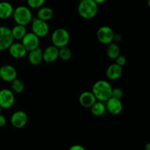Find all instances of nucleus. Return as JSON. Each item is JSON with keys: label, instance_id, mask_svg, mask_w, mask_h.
Segmentation results:
<instances>
[{"label": "nucleus", "instance_id": "18", "mask_svg": "<svg viewBox=\"0 0 150 150\" xmlns=\"http://www.w3.org/2000/svg\"><path fill=\"white\" fill-rule=\"evenodd\" d=\"M13 5L8 1L0 2V18L7 19L11 17L13 13Z\"/></svg>", "mask_w": 150, "mask_h": 150}, {"label": "nucleus", "instance_id": "17", "mask_svg": "<svg viewBox=\"0 0 150 150\" xmlns=\"http://www.w3.org/2000/svg\"><path fill=\"white\" fill-rule=\"evenodd\" d=\"M28 60L32 65H39L42 61V49L38 47V48L29 51Z\"/></svg>", "mask_w": 150, "mask_h": 150}, {"label": "nucleus", "instance_id": "28", "mask_svg": "<svg viewBox=\"0 0 150 150\" xmlns=\"http://www.w3.org/2000/svg\"><path fill=\"white\" fill-rule=\"evenodd\" d=\"M69 150H86V149H85L82 145L75 144L73 145L72 146H70Z\"/></svg>", "mask_w": 150, "mask_h": 150}, {"label": "nucleus", "instance_id": "33", "mask_svg": "<svg viewBox=\"0 0 150 150\" xmlns=\"http://www.w3.org/2000/svg\"><path fill=\"white\" fill-rule=\"evenodd\" d=\"M1 109H2V108H1V106H0V114H1Z\"/></svg>", "mask_w": 150, "mask_h": 150}, {"label": "nucleus", "instance_id": "14", "mask_svg": "<svg viewBox=\"0 0 150 150\" xmlns=\"http://www.w3.org/2000/svg\"><path fill=\"white\" fill-rule=\"evenodd\" d=\"M59 58V48L54 45H49L42 50V60L45 62L51 63Z\"/></svg>", "mask_w": 150, "mask_h": 150}, {"label": "nucleus", "instance_id": "22", "mask_svg": "<svg viewBox=\"0 0 150 150\" xmlns=\"http://www.w3.org/2000/svg\"><path fill=\"white\" fill-rule=\"evenodd\" d=\"M120 48L115 42H111L107 45L106 54L108 57L111 59H115L117 57L120 55Z\"/></svg>", "mask_w": 150, "mask_h": 150}, {"label": "nucleus", "instance_id": "6", "mask_svg": "<svg viewBox=\"0 0 150 150\" xmlns=\"http://www.w3.org/2000/svg\"><path fill=\"white\" fill-rule=\"evenodd\" d=\"M13 40L11 29L7 26H0V51L8 49Z\"/></svg>", "mask_w": 150, "mask_h": 150}, {"label": "nucleus", "instance_id": "16", "mask_svg": "<svg viewBox=\"0 0 150 150\" xmlns=\"http://www.w3.org/2000/svg\"><path fill=\"white\" fill-rule=\"evenodd\" d=\"M96 100L95 95L92 92H89V91H85L82 92L79 98V103L84 108H90Z\"/></svg>", "mask_w": 150, "mask_h": 150}, {"label": "nucleus", "instance_id": "13", "mask_svg": "<svg viewBox=\"0 0 150 150\" xmlns=\"http://www.w3.org/2000/svg\"><path fill=\"white\" fill-rule=\"evenodd\" d=\"M7 50L10 55L13 58L17 59L23 58L27 54V51L24 48L23 44L18 42H13Z\"/></svg>", "mask_w": 150, "mask_h": 150}, {"label": "nucleus", "instance_id": "31", "mask_svg": "<svg viewBox=\"0 0 150 150\" xmlns=\"http://www.w3.org/2000/svg\"><path fill=\"white\" fill-rule=\"evenodd\" d=\"M93 1H95L96 4H103V3H104L106 0H93Z\"/></svg>", "mask_w": 150, "mask_h": 150}, {"label": "nucleus", "instance_id": "15", "mask_svg": "<svg viewBox=\"0 0 150 150\" xmlns=\"http://www.w3.org/2000/svg\"><path fill=\"white\" fill-rule=\"evenodd\" d=\"M122 75V67L116 63L108 66L105 71V76L108 80L115 81L120 79Z\"/></svg>", "mask_w": 150, "mask_h": 150}, {"label": "nucleus", "instance_id": "11", "mask_svg": "<svg viewBox=\"0 0 150 150\" xmlns=\"http://www.w3.org/2000/svg\"><path fill=\"white\" fill-rule=\"evenodd\" d=\"M17 70L10 64H4L0 67V79L5 82H11L17 78Z\"/></svg>", "mask_w": 150, "mask_h": 150}, {"label": "nucleus", "instance_id": "3", "mask_svg": "<svg viewBox=\"0 0 150 150\" xmlns=\"http://www.w3.org/2000/svg\"><path fill=\"white\" fill-rule=\"evenodd\" d=\"M13 19L16 24L26 25L29 24L32 20V13L29 7L26 6H18L13 10Z\"/></svg>", "mask_w": 150, "mask_h": 150}, {"label": "nucleus", "instance_id": "12", "mask_svg": "<svg viewBox=\"0 0 150 150\" xmlns=\"http://www.w3.org/2000/svg\"><path fill=\"white\" fill-rule=\"evenodd\" d=\"M105 102H106L105 108L110 114H113V115H118L122 111L123 105L121 100L110 98Z\"/></svg>", "mask_w": 150, "mask_h": 150}, {"label": "nucleus", "instance_id": "4", "mask_svg": "<svg viewBox=\"0 0 150 150\" xmlns=\"http://www.w3.org/2000/svg\"><path fill=\"white\" fill-rule=\"evenodd\" d=\"M70 33L64 28H58L53 32L51 35L52 45L58 48L67 46L70 42Z\"/></svg>", "mask_w": 150, "mask_h": 150}, {"label": "nucleus", "instance_id": "2", "mask_svg": "<svg viewBox=\"0 0 150 150\" xmlns=\"http://www.w3.org/2000/svg\"><path fill=\"white\" fill-rule=\"evenodd\" d=\"M98 4L93 0H80L78 6L79 16L84 19H92L97 16Z\"/></svg>", "mask_w": 150, "mask_h": 150}, {"label": "nucleus", "instance_id": "9", "mask_svg": "<svg viewBox=\"0 0 150 150\" xmlns=\"http://www.w3.org/2000/svg\"><path fill=\"white\" fill-rule=\"evenodd\" d=\"M15 94L11 89H2L0 90V106L1 108H10L15 103Z\"/></svg>", "mask_w": 150, "mask_h": 150}, {"label": "nucleus", "instance_id": "7", "mask_svg": "<svg viewBox=\"0 0 150 150\" xmlns=\"http://www.w3.org/2000/svg\"><path fill=\"white\" fill-rule=\"evenodd\" d=\"M114 32L110 26H103L97 32V38L100 43L108 45L114 41Z\"/></svg>", "mask_w": 150, "mask_h": 150}, {"label": "nucleus", "instance_id": "24", "mask_svg": "<svg viewBox=\"0 0 150 150\" xmlns=\"http://www.w3.org/2000/svg\"><path fill=\"white\" fill-rule=\"evenodd\" d=\"M72 57V52L70 48L67 46L59 48V58L63 61H68Z\"/></svg>", "mask_w": 150, "mask_h": 150}, {"label": "nucleus", "instance_id": "27", "mask_svg": "<svg viewBox=\"0 0 150 150\" xmlns=\"http://www.w3.org/2000/svg\"><path fill=\"white\" fill-rule=\"evenodd\" d=\"M115 61L116 64L121 66V67H123V66L126 64V62H127V59H126V57H125V56L120 54L119 57H117V58L115 59Z\"/></svg>", "mask_w": 150, "mask_h": 150}, {"label": "nucleus", "instance_id": "20", "mask_svg": "<svg viewBox=\"0 0 150 150\" xmlns=\"http://www.w3.org/2000/svg\"><path fill=\"white\" fill-rule=\"evenodd\" d=\"M26 32H27V30H26V26H23V25L16 24L11 29V33L13 39L16 40H21Z\"/></svg>", "mask_w": 150, "mask_h": 150}, {"label": "nucleus", "instance_id": "30", "mask_svg": "<svg viewBox=\"0 0 150 150\" xmlns=\"http://www.w3.org/2000/svg\"><path fill=\"white\" fill-rule=\"evenodd\" d=\"M122 39V37L120 34H114V40L115 41H120Z\"/></svg>", "mask_w": 150, "mask_h": 150}, {"label": "nucleus", "instance_id": "25", "mask_svg": "<svg viewBox=\"0 0 150 150\" xmlns=\"http://www.w3.org/2000/svg\"><path fill=\"white\" fill-rule=\"evenodd\" d=\"M45 0H26L28 7L33 9H39L45 4Z\"/></svg>", "mask_w": 150, "mask_h": 150}, {"label": "nucleus", "instance_id": "32", "mask_svg": "<svg viewBox=\"0 0 150 150\" xmlns=\"http://www.w3.org/2000/svg\"><path fill=\"white\" fill-rule=\"evenodd\" d=\"M144 150H150V144L147 143L144 146Z\"/></svg>", "mask_w": 150, "mask_h": 150}, {"label": "nucleus", "instance_id": "8", "mask_svg": "<svg viewBox=\"0 0 150 150\" xmlns=\"http://www.w3.org/2000/svg\"><path fill=\"white\" fill-rule=\"evenodd\" d=\"M28 122V117L26 112L21 110L16 111L10 117V123L15 128L21 129L26 126Z\"/></svg>", "mask_w": 150, "mask_h": 150}, {"label": "nucleus", "instance_id": "29", "mask_svg": "<svg viewBox=\"0 0 150 150\" xmlns=\"http://www.w3.org/2000/svg\"><path fill=\"white\" fill-rule=\"evenodd\" d=\"M6 123H7V120H6L5 117L0 114V127H4Z\"/></svg>", "mask_w": 150, "mask_h": 150}, {"label": "nucleus", "instance_id": "10", "mask_svg": "<svg viewBox=\"0 0 150 150\" xmlns=\"http://www.w3.org/2000/svg\"><path fill=\"white\" fill-rule=\"evenodd\" d=\"M21 43L26 48L27 52L38 48L40 45V38L32 32H26L25 36L21 40Z\"/></svg>", "mask_w": 150, "mask_h": 150}, {"label": "nucleus", "instance_id": "23", "mask_svg": "<svg viewBox=\"0 0 150 150\" xmlns=\"http://www.w3.org/2000/svg\"><path fill=\"white\" fill-rule=\"evenodd\" d=\"M10 86H11V90L14 94H21L23 92L25 88L23 82L17 78L10 82Z\"/></svg>", "mask_w": 150, "mask_h": 150}, {"label": "nucleus", "instance_id": "1", "mask_svg": "<svg viewBox=\"0 0 150 150\" xmlns=\"http://www.w3.org/2000/svg\"><path fill=\"white\" fill-rule=\"evenodd\" d=\"M112 86L111 83L105 80H100L95 82L92 86V92L95 98L101 102H105L111 97Z\"/></svg>", "mask_w": 150, "mask_h": 150}, {"label": "nucleus", "instance_id": "5", "mask_svg": "<svg viewBox=\"0 0 150 150\" xmlns=\"http://www.w3.org/2000/svg\"><path fill=\"white\" fill-rule=\"evenodd\" d=\"M32 32L38 38H43L49 32V26L47 21L40 20L38 18H33L32 20Z\"/></svg>", "mask_w": 150, "mask_h": 150}, {"label": "nucleus", "instance_id": "26", "mask_svg": "<svg viewBox=\"0 0 150 150\" xmlns=\"http://www.w3.org/2000/svg\"><path fill=\"white\" fill-rule=\"evenodd\" d=\"M123 95H124V92L122 89H120V88H112L111 98L121 100L122 98Z\"/></svg>", "mask_w": 150, "mask_h": 150}, {"label": "nucleus", "instance_id": "21", "mask_svg": "<svg viewBox=\"0 0 150 150\" xmlns=\"http://www.w3.org/2000/svg\"><path fill=\"white\" fill-rule=\"evenodd\" d=\"M90 111L92 114L95 117H101L105 114L106 108H105V105L103 103V102L96 100L95 103L90 107Z\"/></svg>", "mask_w": 150, "mask_h": 150}, {"label": "nucleus", "instance_id": "19", "mask_svg": "<svg viewBox=\"0 0 150 150\" xmlns=\"http://www.w3.org/2000/svg\"><path fill=\"white\" fill-rule=\"evenodd\" d=\"M53 16H54V11L52 9L49 7L42 6V7H40L38 10L36 18L40 19V20L45 21H48L52 18Z\"/></svg>", "mask_w": 150, "mask_h": 150}]
</instances>
